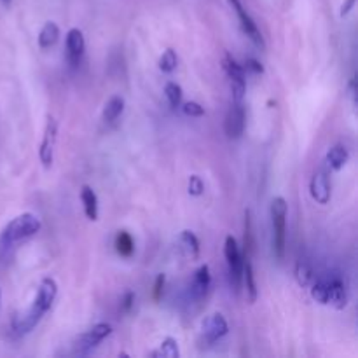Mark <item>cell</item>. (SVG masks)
<instances>
[{
  "instance_id": "cell-16",
  "label": "cell",
  "mask_w": 358,
  "mask_h": 358,
  "mask_svg": "<svg viewBox=\"0 0 358 358\" xmlns=\"http://www.w3.org/2000/svg\"><path fill=\"white\" fill-rule=\"evenodd\" d=\"M178 243H180L182 254L187 258L194 261V258L200 257V240H198L196 234L192 233V231H182Z\"/></svg>"
},
{
  "instance_id": "cell-7",
  "label": "cell",
  "mask_w": 358,
  "mask_h": 358,
  "mask_svg": "<svg viewBox=\"0 0 358 358\" xmlns=\"http://www.w3.org/2000/svg\"><path fill=\"white\" fill-rule=\"evenodd\" d=\"M112 334V327L109 323H96L91 330H88L86 334H82L81 337L75 343V353L79 355H88L89 351L95 350L105 337H109Z\"/></svg>"
},
{
  "instance_id": "cell-18",
  "label": "cell",
  "mask_w": 358,
  "mask_h": 358,
  "mask_svg": "<svg viewBox=\"0 0 358 358\" xmlns=\"http://www.w3.org/2000/svg\"><path fill=\"white\" fill-rule=\"evenodd\" d=\"M81 200L84 205V214L89 220H96L98 218V196L89 185H84L81 191Z\"/></svg>"
},
{
  "instance_id": "cell-8",
  "label": "cell",
  "mask_w": 358,
  "mask_h": 358,
  "mask_svg": "<svg viewBox=\"0 0 358 358\" xmlns=\"http://www.w3.org/2000/svg\"><path fill=\"white\" fill-rule=\"evenodd\" d=\"M227 2H229V6L234 9V12H236L241 28H243V32L247 34V37H250L258 48H264L263 34H261V30H258L257 23L254 21V18H252V16L247 12V9L243 8V4H241L240 0H227Z\"/></svg>"
},
{
  "instance_id": "cell-33",
  "label": "cell",
  "mask_w": 358,
  "mask_h": 358,
  "mask_svg": "<svg viewBox=\"0 0 358 358\" xmlns=\"http://www.w3.org/2000/svg\"><path fill=\"white\" fill-rule=\"evenodd\" d=\"M135 294L133 292H126L124 299H122V311H129V308L133 306Z\"/></svg>"
},
{
  "instance_id": "cell-27",
  "label": "cell",
  "mask_w": 358,
  "mask_h": 358,
  "mask_svg": "<svg viewBox=\"0 0 358 358\" xmlns=\"http://www.w3.org/2000/svg\"><path fill=\"white\" fill-rule=\"evenodd\" d=\"M254 252V233H252L250 211H245V257H252Z\"/></svg>"
},
{
  "instance_id": "cell-5",
  "label": "cell",
  "mask_w": 358,
  "mask_h": 358,
  "mask_svg": "<svg viewBox=\"0 0 358 358\" xmlns=\"http://www.w3.org/2000/svg\"><path fill=\"white\" fill-rule=\"evenodd\" d=\"M222 67H224L227 77L231 79V89H233L234 102H241L245 96V89H247V84H245V68L231 55L224 56Z\"/></svg>"
},
{
  "instance_id": "cell-2",
  "label": "cell",
  "mask_w": 358,
  "mask_h": 358,
  "mask_svg": "<svg viewBox=\"0 0 358 358\" xmlns=\"http://www.w3.org/2000/svg\"><path fill=\"white\" fill-rule=\"evenodd\" d=\"M271 222H273V247L278 261L285 257V243H287V201L281 196L271 201Z\"/></svg>"
},
{
  "instance_id": "cell-20",
  "label": "cell",
  "mask_w": 358,
  "mask_h": 358,
  "mask_svg": "<svg viewBox=\"0 0 358 358\" xmlns=\"http://www.w3.org/2000/svg\"><path fill=\"white\" fill-rule=\"evenodd\" d=\"M59 37V28L55 21H48L42 26L41 34H39V46L42 49H48L51 46H55L58 42Z\"/></svg>"
},
{
  "instance_id": "cell-21",
  "label": "cell",
  "mask_w": 358,
  "mask_h": 358,
  "mask_svg": "<svg viewBox=\"0 0 358 358\" xmlns=\"http://www.w3.org/2000/svg\"><path fill=\"white\" fill-rule=\"evenodd\" d=\"M122 111H124V98L122 96H112L111 100L105 104L102 117H104L105 122H114L122 114Z\"/></svg>"
},
{
  "instance_id": "cell-22",
  "label": "cell",
  "mask_w": 358,
  "mask_h": 358,
  "mask_svg": "<svg viewBox=\"0 0 358 358\" xmlns=\"http://www.w3.org/2000/svg\"><path fill=\"white\" fill-rule=\"evenodd\" d=\"M152 357H158V358H178L180 357L177 339H173V337H167V339L159 344L158 350L152 351Z\"/></svg>"
},
{
  "instance_id": "cell-1",
  "label": "cell",
  "mask_w": 358,
  "mask_h": 358,
  "mask_svg": "<svg viewBox=\"0 0 358 358\" xmlns=\"http://www.w3.org/2000/svg\"><path fill=\"white\" fill-rule=\"evenodd\" d=\"M42 222L34 214H21L12 218L0 234V248H8L18 241L32 238L41 231Z\"/></svg>"
},
{
  "instance_id": "cell-10",
  "label": "cell",
  "mask_w": 358,
  "mask_h": 358,
  "mask_svg": "<svg viewBox=\"0 0 358 358\" xmlns=\"http://www.w3.org/2000/svg\"><path fill=\"white\" fill-rule=\"evenodd\" d=\"M245 109L241 105V102H234L233 107L229 109L227 115H225L224 129L225 135L231 138V140H236L243 135L245 131Z\"/></svg>"
},
{
  "instance_id": "cell-4",
  "label": "cell",
  "mask_w": 358,
  "mask_h": 358,
  "mask_svg": "<svg viewBox=\"0 0 358 358\" xmlns=\"http://www.w3.org/2000/svg\"><path fill=\"white\" fill-rule=\"evenodd\" d=\"M229 327H227V321H225L224 314L222 313H211L201 323V332H200V344L201 346H211V344L217 343L218 339L227 334Z\"/></svg>"
},
{
  "instance_id": "cell-17",
  "label": "cell",
  "mask_w": 358,
  "mask_h": 358,
  "mask_svg": "<svg viewBox=\"0 0 358 358\" xmlns=\"http://www.w3.org/2000/svg\"><path fill=\"white\" fill-rule=\"evenodd\" d=\"M241 281H245V288H247V297L250 303L257 301V283H255L254 266L250 263V257L243 258V274H241Z\"/></svg>"
},
{
  "instance_id": "cell-14",
  "label": "cell",
  "mask_w": 358,
  "mask_h": 358,
  "mask_svg": "<svg viewBox=\"0 0 358 358\" xmlns=\"http://www.w3.org/2000/svg\"><path fill=\"white\" fill-rule=\"evenodd\" d=\"M329 304L336 310H344L348 304V290L339 274H329Z\"/></svg>"
},
{
  "instance_id": "cell-34",
  "label": "cell",
  "mask_w": 358,
  "mask_h": 358,
  "mask_svg": "<svg viewBox=\"0 0 358 358\" xmlns=\"http://www.w3.org/2000/svg\"><path fill=\"white\" fill-rule=\"evenodd\" d=\"M355 2H357V0H344L343 8H341V16H343V18L346 15H350L351 9L355 8Z\"/></svg>"
},
{
  "instance_id": "cell-15",
  "label": "cell",
  "mask_w": 358,
  "mask_h": 358,
  "mask_svg": "<svg viewBox=\"0 0 358 358\" xmlns=\"http://www.w3.org/2000/svg\"><path fill=\"white\" fill-rule=\"evenodd\" d=\"M84 51H86V41L81 30L79 28L68 30V34H67L68 62H70L72 65H79Z\"/></svg>"
},
{
  "instance_id": "cell-11",
  "label": "cell",
  "mask_w": 358,
  "mask_h": 358,
  "mask_svg": "<svg viewBox=\"0 0 358 358\" xmlns=\"http://www.w3.org/2000/svg\"><path fill=\"white\" fill-rule=\"evenodd\" d=\"M56 296H58V283H56L55 278L51 276H46L42 278L41 285H39V290H37V296L34 299V306H37L42 313H48L51 310L53 303L56 301Z\"/></svg>"
},
{
  "instance_id": "cell-32",
  "label": "cell",
  "mask_w": 358,
  "mask_h": 358,
  "mask_svg": "<svg viewBox=\"0 0 358 358\" xmlns=\"http://www.w3.org/2000/svg\"><path fill=\"white\" fill-rule=\"evenodd\" d=\"M245 65H247L248 70H252V72H254V74H264V67H263V65H261V63L257 62V59L248 58Z\"/></svg>"
},
{
  "instance_id": "cell-25",
  "label": "cell",
  "mask_w": 358,
  "mask_h": 358,
  "mask_svg": "<svg viewBox=\"0 0 358 358\" xmlns=\"http://www.w3.org/2000/svg\"><path fill=\"white\" fill-rule=\"evenodd\" d=\"M177 65L178 56L173 49H167V51L161 55V58H159V68H161V72H164V74H171V72L177 68Z\"/></svg>"
},
{
  "instance_id": "cell-23",
  "label": "cell",
  "mask_w": 358,
  "mask_h": 358,
  "mask_svg": "<svg viewBox=\"0 0 358 358\" xmlns=\"http://www.w3.org/2000/svg\"><path fill=\"white\" fill-rule=\"evenodd\" d=\"M115 250H117V254L122 255V257L133 255L135 241L133 238H131V234L126 233V231H121V233L115 236Z\"/></svg>"
},
{
  "instance_id": "cell-35",
  "label": "cell",
  "mask_w": 358,
  "mask_h": 358,
  "mask_svg": "<svg viewBox=\"0 0 358 358\" xmlns=\"http://www.w3.org/2000/svg\"><path fill=\"white\" fill-rule=\"evenodd\" d=\"M2 2H4V4H9V2H11V0H2Z\"/></svg>"
},
{
  "instance_id": "cell-9",
  "label": "cell",
  "mask_w": 358,
  "mask_h": 358,
  "mask_svg": "<svg viewBox=\"0 0 358 358\" xmlns=\"http://www.w3.org/2000/svg\"><path fill=\"white\" fill-rule=\"evenodd\" d=\"M42 317H44V313H42L37 306L32 304V306H30L28 310L23 311V313L15 314L11 327L12 330H15V334H18V336H25V334L32 332V330L35 329V325L41 321Z\"/></svg>"
},
{
  "instance_id": "cell-31",
  "label": "cell",
  "mask_w": 358,
  "mask_h": 358,
  "mask_svg": "<svg viewBox=\"0 0 358 358\" xmlns=\"http://www.w3.org/2000/svg\"><path fill=\"white\" fill-rule=\"evenodd\" d=\"M162 290H164V274H158L154 283V294H152V296H154V301H161Z\"/></svg>"
},
{
  "instance_id": "cell-12",
  "label": "cell",
  "mask_w": 358,
  "mask_h": 358,
  "mask_svg": "<svg viewBox=\"0 0 358 358\" xmlns=\"http://www.w3.org/2000/svg\"><path fill=\"white\" fill-rule=\"evenodd\" d=\"M310 192L311 198L317 201L318 205H327L330 201V180L329 173L325 170L314 171L313 178L310 182Z\"/></svg>"
},
{
  "instance_id": "cell-19",
  "label": "cell",
  "mask_w": 358,
  "mask_h": 358,
  "mask_svg": "<svg viewBox=\"0 0 358 358\" xmlns=\"http://www.w3.org/2000/svg\"><path fill=\"white\" fill-rule=\"evenodd\" d=\"M350 159V152L344 145H334L329 152H327V164H329L330 170L339 171L341 168H344V164Z\"/></svg>"
},
{
  "instance_id": "cell-30",
  "label": "cell",
  "mask_w": 358,
  "mask_h": 358,
  "mask_svg": "<svg viewBox=\"0 0 358 358\" xmlns=\"http://www.w3.org/2000/svg\"><path fill=\"white\" fill-rule=\"evenodd\" d=\"M182 111L189 117H201V115H205V109L198 102H187V104H184Z\"/></svg>"
},
{
  "instance_id": "cell-24",
  "label": "cell",
  "mask_w": 358,
  "mask_h": 358,
  "mask_svg": "<svg viewBox=\"0 0 358 358\" xmlns=\"http://www.w3.org/2000/svg\"><path fill=\"white\" fill-rule=\"evenodd\" d=\"M311 297L320 304H329V278L318 280L311 288Z\"/></svg>"
},
{
  "instance_id": "cell-13",
  "label": "cell",
  "mask_w": 358,
  "mask_h": 358,
  "mask_svg": "<svg viewBox=\"0 0 358 358\" xmlns=\"http://www.w3.org/2000/svg\"><path fill=\"white\" fill-rule=\"evenodd\" d=\"M210 283H211L210 267H208L207 264H203V266L198 267L194 276H192L191 285H189V292H191L192 299H196V301L203 299V297L207 296L208 288H210Z\"/></svg>"
},
{
  "instance_id": "cell-36",
  "label": "cell",
  "mask_w": 358,
  "mask_h": 358,
  "mask_svg": "<svg viewBox=\"0 0 358 358\" xmlns=\"http://www.w3.org/2000/svg\"><path fill=\"white\" fill-rule=\"evenodd\" d=\"M0 301H2V294H0Z\"/></svg>"
},
{
  "instance_id": "cell-29",
  "label": "cell",
  "mask_w": 358,
  "mask_h": 358,
  "mask_svg": "<svg viewBox=\"0 0 358 358\" xmlns=\"http://www.w3.org/2000/svg\"><path fill=\"white\" fill-rule=\"evenodd\" d=\"M203 191H205V184L203 180H201V177L192 175V177L189 178V194H192V196H201Z\"/></svg>"
},
{
  "instance_id": "cell-3",
  "label": "cell",
  "mask_w": 358,
  "mask_h": 358,
  "mask_svg": "<svg viewBox=\"0 0 358 358\" xmlns=\"http://www.w3.org/2000/svg\"><path fill=\"white\" fill-rule=\"evenodd\" d=\"M224 257L227 261V271H229V283L234 292L240 290L241 285V274H243V258L245 255L241 254L238 241L234 236L225 238L224 243Z\"/></svg>"
},
{
  "instance_id": "cell-6",
  "label": "cell",
  "mask_w": 358,
  "mask_h": 358,
  "mask_svg": "<svg viewBox=\"0 0 358 358\" xmlns=\"http://www.w3.org/2000/svg\"><path fill=\"white\" fill-rule=\"evenodd\" d=\"M56 138H58V122H56V119L53 117V115H49L48 122H46L41 149H39V159H41V162L44 164V168H49L53 164V159H55Z\"/></svg>"
},
{
  "instance_id": "cell-26",
  "label": "cell",
  "mask_w": 358,
  "mask_h": 358,
  "mask_svg": "<svg viewBox=\"0 0 358 358\" xmlns=\"http://www.w3.org/2000/svg\"><path fill=\"white\" fill-rule=\"evenodd\" d=\"M164 95H167V98H168V102H170L171 107L173 109L180 107L182 95H184V93H182V88L177 84V82H168L167 88H164Z\"/></svg>"
},
{
  "instance_id": "cell-28",
  "label": "cell",
  "mask_w": 358,
  "mask_h": 358,
  "mask_svg": "<svg viewBox=\"0 0 358 358\" xmlns=\"http://www.w3.org/2000/svg\"><path fill=\"white\" fill-rule=\"evenodd\" d=\"M296 280L301 287H308L313 280V271L306 263H299L296 266Z\"/></svg>"
}]
</instances>
